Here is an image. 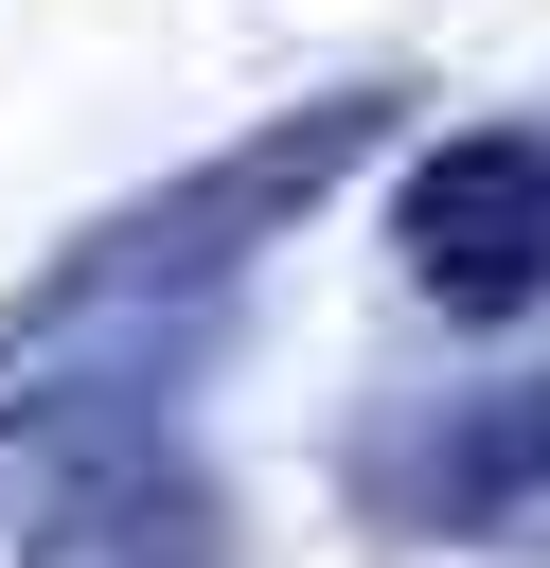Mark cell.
<instances>
[{"mask_svg": "<svg viewBox=\"0 0 550 568\" xmlns=\"http://www.w3.org/2000/svg\"><path fill=\"white\" fill-rule=\"evenodd\" d=\"M408 124V89H319V106H284V124H248V142H213V160H177V178H142L124 213H89L18 302H0V373H35V355H71V337H124V320H177V302H213L266 231H302L373 142Z\"/></svg>", "mask_w": 550, "mask_h": 568, "instance_id": "cell-1", "label": "cell"}, {"mask_svg": "<svg viewBox=\"0 0 550 568\" xmlns=\"http://www.w3.org/2000/svg\"><path fill=\"white\" fill-rule=\"evenodd\" d=\"M390 248L444 320H532L550 302V124H461L408 160L390 195Z\"/></svg>", "mask_w": 550, "mask_h": 568, "instance_id": "cell-2", "label": "cell"}, {"mask_svg": "<svg viewBox=\"0 0 550 568\" xmlns=\"http://www.w3.org/2000/svg\"><path fill=\"white\" fill-rule=\"evenodd\" d=\"M124 532H160V479H142L124 390L18 408V426H0V568H89V550H124Z\"/></svg>", "mask_w": 550, "mask_h": 568, "instance_id": "cell-3", "label": "cell"}, {"mask_svg": "<svg viewBox=\"0 0 550 568\" xmlns=\"http://www.w3.org/2000/svg\"><path fill=\"white\" fill-rule=\"evenodd\" d=\"M373 497L408 532H461V550H532L550 568V390H479V408L373 444Z\"/></svg>", "mask_w": 550, "mask_h": 568, "instance_id": "cell-4", "label": "cell"}]
</instances>
